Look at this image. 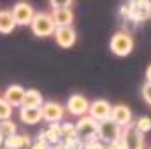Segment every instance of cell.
Returning <instances> with one entry per match:
<instances>
[{
	"label": "cell",
	"mask_w": 151,
	"mask_h": 149,
	"mask_svg": "<svg viewBox=\"0 0 151 149\" xmlns=\"http://www.w3.org/2000/svg\"><path fill=\"white\" fill-rule=\"evenodd\" d=\"M121 14L125 19H132L135 23H142L151 19V2L150 0H137V2H128L121 7Z\"/></svg>",
	"instance_id": "6da1fadb"
},
{
	"label": "cell",
	"mask_w": 151,
	"mask_h": 149,
	"mask_svg": "<svg viewBox=\"0 0 151 149\" xmlns=\"http://www.w3.org/2000/svg\"><path fill=\"white\" fill-rule=\"evenodd\" d=\"M99 133V121H95L90 116H83L76 125V137L84 144L90 140H95Z\"/></svg>",
	"instance_id": "7a4b0ae2"
},
{
	"label": "cell",
	"mask_w": 151,
	"mask_h": 149,
	"mask_svg": "<svg viewBox=\"0 0 151 149\" xmlns=\"http://www.w3.org/2000/svg\"><path fill=\"white\" fill-rule=\"evenodd\" d=\"M109 47L116 56H128L134 49V40L132 35L127 32H116L111 40H109Z\"/></svg>",
	"instance_id": "3957f363"
},
{
	"label": "cell",
	"mask_w": 151,
	"mask_h": 149,
	"mask_svg": "<svg viewBox=\"0 0 151 149\" xmlns=\"http://www.w3.org/2000/svg\"><path fill=\"white\" fill-rule=\"evenodd\" d=\"M30 27L37 37H49L55 34V28H56L51 19V14H47V12H35Z\"/></svg>",
	"instance_id": "277c9868"
},
{
	"label": "cell",
	"mask_w": 151,
	"mask_h": 149,
	"mask_svg": "<svg viewBox=\"0 0 151 149\" xmlns=\"http://www.w3.org/2000/svg\"><path fill=\"white\" fill-rule=\"evenodd\" d=\"M121 133H123V128L118 126L113 119H106V121H100L99 123V133H97V139L104 144H111L121 139Z\"/></svg>",
	"instance_id": "5b68a950"
},
{
	"label": "cell",
	"mask_w": 151,
	"mask_h": 149,
	"mask_svg": "<svg viewBox=\"0 0 151 149\" xmlns=\"http://www.w3.org/2000/svg\"><path fill=\"white\" fill-rule=\"evenodd\" d=\"M11 14H12L14 21H16V25H21V27L30 25L32 19H34V16H35L34 7H32L30 4H27V2H18V4L12 7Z\"/></svg>",
	"instance_id": "8992f818"
},
{
	"label": "cell",
	"mask_w": 151,
	"mask_h": 149,
	"mask_svg": "<svg viewBox=\"0 0 151 149\" xmlns=\"http://www.w3.org/2000/svg\"><path fill=\"white\" fill-rule=\"evenodd\" d=\"M121 140L125 149H144V137L134 128V125H128L123 128Z\"/></svg>",
	"instance_id": "52a82bcc"
},
{
	"label": "cell",
	"mask_w": 151,
	"mask_h": 149,
	"mask_svg": "<svg viewBox=\"0 0 151 149\" xmlns=\"http://www.w3.org/2000/svg\"><path fill=\"white\" fill-rule=\"evenodd\" d=\"M88 109H90V102H88V98L84 95L74 93V95L69 97V100H67V111L70 112L72 116L83 117V116L88 114Z\"/></svg>",
	"instance_id": "ba28073f"
},
{
	"label": "cell",
	"mask_w": 151,
	"mask_h": 149,
	"mask_svg": "<svg viewBox=\"0 0 151 149\" xmlns=\"http://www.w3.org/2000/svg\"><path fill=\"white\" fill-rule=\"evenodd\" d=\"M111 109H113V105L107 102V100H102V98H99V100H95V102H91L90 104V117H93L95 121H106V119H109L111 117Z\"/></svg>",
	"instance_id": "9c48e42d"
},
{
	"label": "cell",
	"mask_w": 151,
	"mask_h": 149,
	"mask_svg": "<svg viewBox=\"0 0 151 149\" xmlns=\"http://www.w3.org/2000/svg\"><path fill=\"white\" fill-rule=\"evenodd\" d=\"M40 112H42V119L47 121L49 125H53V123H60L62 121V117L65 114V109L60 104H56V102H46L40 107Z\"/></svg>",
	"instance_id": "30bf717a"
},
{
	"label": "cell",
	"mask_w": 151,
	"mask_h": 149,
	"mask_svg": "<svg viewBox=\"0 0 151 149\" xmlns=\"http://www.w3.org/2000/svg\"><path fill=\"white\" fill-rule=\"evenodd\" d=\"M111 119L118 126L125 128L132 123V111L125 105V104H118V105H113L111 109Z\"/></svg>",
	"instance_id": "8fae6325"
},
{
	"label": "cell",
	"mask_w": 151,
	"mask_h": 149,
	"mask_svg": "<svg viewBox=\"0 0 151 149\" xmlns=\"http://www.w3.org/2000/svg\"><path fill=\"white\" fill-rule=\"evenodd\" d=\"M55 39L60 47H72L76 44V30L72 27H63V28H55Z\"/></svg>",
	"instance_id": "7c38bea8"
},
{
	"label": "cell",
	"mask_w": 151,
	"mask_h": 149,
	"mask_svg": "<svg viewBox=\"0 0 151 149\" xmlns=\"http://www.w3.org/2000/svg\"><path fill=\"white\" fill-rule=\"evenodd\" d=\"M51 19L55 23L56 28H63V27H72L74 21V12L70 7H63V9H55L51 12Z\"/></svg>",
	"instance_id": "4fadbf2b"
},
{
	"label": "cell",
	"mask_w": 151,
	"mask_h": 149,
	"mask_svg": "<svg viewBox=\"0 0 151 149\" xmlns=\"http://www.w3.org/2000/svg\"><path fill=\"white\" fill-rule=\"evenodd\" d=\"M23 95H25V88H21L19 84H11L5 93H4V100L11 105V107H21L23 102Z\"/></svg>",
	"instance_id": "5bb4252c"
},
{
	"label": "cell",
	"mask_w": 151,
	"mask_h": 149,
	"mask_svg": "<svg viewBox=\"0 0 151 149\" xmlns=\"http://www.w3.org/2000/svg\"><path fill=\"white\" fill-rule=\"evenodd\" d=\"M32 146V139L28 135H19L14 133L7 139H4V148L5 149H27Z\"/></svg>",
	"instance_id": "9a60e30c"
},
{
	"label": "cell",
	"mask_w": 151,
	"mask_h": 149,
	"mask_svg": "<svg viewBox=\"0 0 151 149\" xmlns=\"http://www.w3.org/2000/svg\"><path fill=\"white\" fill-rule=\"evenodd\" d=\"M42 105H44V98H42L40 91H37V90H25L21 107H37V109H40Z\"/></svg>",
	"instance_id": "2e32d148"
},
{
	"label": "cell",
	"mask_w": 151,
	"mask_h": 149,
	"mask_svg": "<svg viewBox=\"0 0 151 149\" xmlns=\"http://www.w3.org/2000/svg\"><path fill=\"white\" fill-rule=\"evenodd\" d=\"M19 117L25 125H37L42 119V112L37 107H21L19 111Z\"/></svg>",
	"instance_id": "e0dca14e"
},
{
	"label": "cell",
	"mask_w": 151,
	"mask_h": 149,
	"mask_svg": "<svg viewBox=\"0 0 151 149\" xmlns=\"http://www.w3.org/2000/svg\"><path fill=\"white\" fill-rule=\"evenodd\" d=\"M16 28V21L11 11H0V34H11Z\"/></svg>",
	"instance_id": "ac0fdd59"
},
{
	"label": "cell",
	"mask_w": 151,
	"mask_h": 149,
	"mask_svg": "<svg viewBox=\"0 0 151 149\" xmlns=\"http://www.w3.org/2000/svg\"><path fill=\"white\" fill-rule=\"evenodd\" d=\"M14 133H16V123H14V121H11V119L0 121V135H2L4 139L11 137V135H14Z\"/></svg>",
	"instance_id": "d6986e66"
},
{
	"label": "cell",
	"mask_w": 151,
	"mask_h": 149,
	"mask_svg": "<svg viewBox=\"0 0 151 149\" xmlns=\"http://www.w3.org/2000/svg\"><path fill=\"white\" fill-rule=\"evenodd\" d=\"M134 128H135V130H137L141 135H144V133L151 132V117H148V116H142V117H139V119L135 121Z\"/></svg>",
	"instance_id": "ffe728a7"
},
{
	"label": "cell",
	"mask_w": 151,
	"mask_h": 149,
	"mask_svg": "<svg viewBox=\"0 0 151 149\" xmlns=\"http://www.w3.org/2000/svg\"><path fill=\"white\" fill-rule=\"evenodd\" d=\"M62 125V140H67V139H77L76 137V125L74 123H60Z\"/></svg>",
	"instance_id": "44dd1931"
},
{
	"label": "cell",
	"mask_w": 151,
	"mask_h": 149,
	"mask_svg": "<svg viewBox=\"0 0 151 149\" xmlns=\"http://www.w3.org/2000/svg\"><path fill=\"white\" fill-rule=\"evenodd\" d=\"M12 116V107L0 97V121H7Z\"/></svg>",
	"instance_id": "7402d4cb"
},
{
	"label": "cell",
	"mask_w": 151,
	"mask_h": 149,
	"mask_svg": "<svg viewBox=\"0 0 151 149\" xmlns=\"http://www.w3.org/2000/svg\"><path fill=\"white\" fill-rule=\"evenodd\" d=\"M56 148L58 149H83V142L79 139H67V140H62Z\"/></svg>",
	"instance_id": "603a6c76"
},
{
	"label": "cell",
	"mask_w": 151,
	"mask_h": 149,
	"mask_svg": "<svg viewBox=\"0 0 151 149\" xmlns=\"http://www.w3.org/2000/svg\"><path fill=\"white\" fill-rule=\"evenodd\" d=\"M83 149H107V144H104V142H100L99 139H95V140L84 142V144H83Z\"/></svg>",
	"instance_id": "cb8c5ba5"
},
{
	"label": "cell",
	"mask_w": 151,
	"mask_h": 149,
	"mask_svg": "<svg viewBox=\"0 0 151 149\" xmlns=\"http://www.w3.org/2000/svg\"><path fill=\"white\" fill-rule=\"evenodd\" d=\"M142 98L146 100V104L151 105V82H146L142 86Z\"/></svg>",
	"instance_id": "d4e9b609"
},
{
	"label": "cell",
	"mask_w": 151,
	"mask_h": 149,
	"mask_svg": "<svg viewBox=\"0 0 151 149\" xmlns=\"http://www.w3.org/2000/svg\"><path fill=\"white\" fill-rule=\"evenodd\" d=\"M69 5H72V2H70V0H67V2L51 0V7H53V11H55V9H63V7H69Z\"/></svg>",
	"instance_id": "484cf974"
},
{
	"label": "cell",
	"mask_w": 151,
	"mask_h": 149,
	"mask_svg": "<svg viewBox=\"0 0 151 149\" xmlns=\"http://www.w3.org/2000/svg\"><path fill=\"white\" fill-rule=\"evenodd\" d=\"M49 148H53V146H47L46 142H40V140H35V142L30 146V149H49Z\"/></svg>",
	"instance_id": "4316f807"
},
{
	"label": "cell",
	"mask_w": 151,
	"mask_h": 149,
	"mask_svg": "<svg viewBox=\"0 0 151 149\" xmlns=\"http://www.w3.org/2000/svg\"><path fill=\"white\" fill-rule=\"evenodd\" d=\"M107 149H125V146H123V140L119 139V140H116V142L107 144Z\"/></svg>",
	"instance_id": "83f0119b"
},
{
	"label": "cell",
	"mask_w": 151,
	"mask_h": 149,
	"mask_svg": "<svg viewBox=\"0 0 151 149\" xmlns=\"http://www.w3.org/2000/svg\"><path fill=\"white\" fill-rule=\"evenodd\" d=\"M146 79H148V82H151V65L146 69Z\"/></svg>",
	"instance_id": "f1b7e54d"
},
{
	"label": "cell",
	"mask_w": 151,
	"mask_h": 149,
	"mask_svg": "<svg viewBox=\"0 0 151 149\" xmlns=\"http://www.w3.org/2000/svg\"><path fill=\"white\" fill-rule=\"evenodd\" d=\"M49 149H58V148H56V146H53V148H49Z\"/></svg>",
	"instance_id": "f546056e"
},
{
	"label": "cell",
	"mask_w": 151,
	"mask_h": 149,
	"mask_svg": "<svg viewBox=\"0 0 151 149\" xmlns=\"http://www.w3.org/2000/svg\"><path fill=\"white\" fill-rule=\"evenodd\" d=\"M150 149H151V148H150Z\"/></svg>",
	"instance_id": "4dcf8cb0"
}]
</instances>
